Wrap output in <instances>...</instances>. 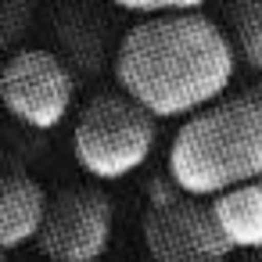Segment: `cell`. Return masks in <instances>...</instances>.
<instances>
[{"label":"cell","mask_w":262,"mask_h":262,"mask_svg":"<svg viewBox=\"0 0 262 262\" xmlns=\"http://www.w3.org/2000/svg\"><path fill=\"white\" fill-rule=\"evenodd\" d=\"M258 255H262V251H258ZM258 262H262V258H258Z\"/></svg>","instance_id":"4fadbf2b"},{"label":"cell","mask_w":262,"mask_h":262,"mask_svg":"<svg viewBox=\"0 0 262 262\" xmlns=\"http://www.w3.org/2000/svg\"><path fill=\"white\" fill-rule=\"evenodd\" d=\"M165 172L190 198H219L262 180V83L223 94L183 119L169 144Z\"/></svg>","instance_id":"7a4b0ae2"},{"label":"cell","mask_w":262,"mask_h":262,"mask_svg":"<svg viewBox=\"0 0 262 262\" xmlns=\"http://www.w3.org/2000/svg\"><path fill=\"white\" fill-rule=\"evenodd\" d=\"M212 215L230 251H262V180L241 183L212 198Z\"/></svg>","instance_id":"ba28073f"},{"label":"cell","mask_w":262,"mask_h":262,"mask_svg":"<svg viewBox=\"0 0 262 262\" xmlns=\"http://www.w3.org/2000/svg\"><path fill=\"white\" fill-rule=\"evenodd\" d=\"M29 18H33L29 4H18V0H4V4H0V69H4V61L15 54V43L26 33Z\"/></svg>","instance_id":"30bf717a"},{"label":"cell","mask_w":262,"mask_h":262,"mask_svg":"<svg viewBox=\"0 0 262 262\" xmlns=\"http://www.w3.org/2000/svg\"><path fill=\"white\" fill-rule=\"evenodd\" d=\"M230 43L248 69L262 72V0H241L230 8Z\"/></svg>","instance_id":"9c48e42d"},{"label":"cell","mask_w":262,"mask_h":262,"mask_svg":"<svg viewBox=\"0 0 262 262\" xmlns=\"http://www.w3.org/2000/svg\"><path fill=\"white\" fill-rule=\"evenodd\" d=\"M115 79L155 119H190L230 94L237 54L230 33L187 4L183 11L133 22L115 47Z\"/></svg>","instance_id":"6da1fadb"},{"label":"cell","mask_w":262,"mask_h":262,"mask_svg":"<svg viewBox=\"0 0 262 262\" xmlns=\"http://www.w3.org/2000/svg\"><path fill=\"white\" fill-rule=\"evenodd\" d=\"M187 4H190V0H119V11H129V15H137V22H144V18L183 11Z\"/></svg>","instance_id":"8fae6325"},{"label":"cell","mask_w":262,"mask_h":262,"mask_svg":"<svg viewBox=\"0 0 262 262\" xmlns=\"http://www.w3.org/2000/svg\"><path fill=\"white\" fill-rule=\"evenodd\" d=\"M115 208L101 187H65L47 198L36 244L47 262H101L112 244Z\"/></svg>","instance_id":"8992f818"},{"label":"cell","mask_w":262,"mask_h":262,"mask_svg":"<svg viewBox=\"0 0 262 262\" xmlns=\"http://www.w3.org/2000/svg\"><path fill=\"white\" fill-rule=\"evenodd\" d=\"M0 262H4V255H0Z\"/></svg>","instance_id":"7c38bea8"},{"label":"cell","mask_w":262,"mask_h":262,"mask_svg":"<svg viewBox=\"0 0 262 262\" xmlns=\"http://www.w3.org/2000/svg\"><path fill=\"white\" fill-rule=\"evenodd\" d=\"M76 76L47 47H22L0 69V104L29 129H58L72 108Z\"/></svg>","instance_id":"5b68a950"},{"label":"cell","mask_w":262,"mask_h":262,"mask_svg":"<svg viewBox=\"0 0 262 262\" xmlns=\"http://www.w3.org/2000/svg\"><path fill=\"white\" fill-rule=\"evenodd\" d=\"M47 212V190L26 172H0V255L36 241Z\"/></svg>","instance_id":"52a82bcc"},{"label":"cell","mask_w":262,"mask_h":262,"mask_svg":"<svg viewBox=\"0 0 262 262\" xmlns=\"http://www.w3.org/2000/svg\"><path fill=\"white\" fill-rule=\"evenodd\" d=\"M158 140V119L147 115L133 97L122 90L94 94L72 126V155L83 172L94 180H126L137 172Z\"/></svg>","instance_id":"3957f363"},{"label":"cell","mask_w":262,"mask_h":262,"mask_svg":"<svg viewBox=\"0 0 262 262\" xmlns=\"http://www.w3.org/2000/svg\"><path fill=\"white\" fill-rule=\"evenodd\" d=\"M144 244L155 262H226L230 244L215 226L212 201L158 180L144 212Z\"/></svg>","instance_id":"277c9868"}]
</instances>
